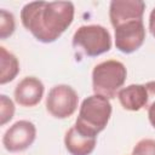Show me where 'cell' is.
Segmentation results:
<instances>
[{"label": "cell", "mask_w": 155, "mask_h": 155, "mask_svg": "<svg viewBox=\"0 0 155 155\" xmlns=\"http://www.w3.org/2000/svg\"><path fill=\"white\" fill-rule=\"evenodd\" d=\"M117 99L121 107L128 111H138L149 107V96L145 85L132 84L122 87L117 93Z\"/></svg>", "instance_id": "cell-10"}, {"label": "cell", "mask_w": 155, "mask_h": 155, "mask_svg": "<svg viewBox=\"0 0 155 155\" xmlns=\"http://www.w3.org/2000/svg\"><path fill=\"white\" fill-rule=\"evenodd\" d=\"M127 78V69L124 63L108 59L98 63L92 70V88L94 94L108 99L117 96Z\"/></svg>", "instance_id": "cell-3"}, {"label": "cell", "mask_w": 155, "mask_h": 155, "mask_svg": "<svg viewBox=\"0 0 155 155\" xmlns=\"http://www.w3.org/2000/svg\"><path fill=\"white\" fill-rule=\"evenodd\" d=\"M149 30H150L151 35L155 38V7L151 10V12L149 15Z\"/></svg>", "instance_id": "cell-18"}, {"label": "cell", "mask_w": 155, "mask_h": 155, "mask_svg": "<svg viewBox=\"0 0 155 155\" xmlns=\"http://www.w3.org/2000/svg\"><path fill=\"white\" fill-rule=\"evenodd\" d=\"M148 91V96H149V105L151 103L155 102V81H149L147 84H144ZM149 108V107H148Z\"/></svg>", "instance_id": "cell-16"}, {"label": "cell", "mask_w": 155, "mask_h": 155, "mask_svg": "<svg viewBox=\"0 0 155 155\" xmlns=\"http://www.w3.org/2000/svg\"><path fill=\"white\" fill-rule=\"evenodd\" d=\"M75 7L71 1H31L21 10L23 27L40 42H54L73 23Z\"/></svg>", "instance_id": "cell-1"}, {"label": "cell", "mask_w": 155, "mask_h": 155, "mask_svg": "<svg viewBox=\"0 0 155 155\" xmlns=\"http://www.w3.org/2000/svg\"><path fill=\"white\" fill-rule=\"evenodd\" d=\"M97 143V137L81 132L75 125L71 126L64 136V145L70 155H90Z\"/></svg>", "instance_id": "cell-11"}, {"label": "cell", "mask_w": 155, "mask_h": 155, "mask_svg": "<svg viewBox=\"0 0 155 155\" xmlns=\"http://www.w3.org/2000/svg\"><path fill=\"white\" fill-rule=\"evenodd\" d=\"M44 91L45 86L41 80L35 76H25L17 84L13 96L16 103H18L21 107L30 108L40 103Z\"/></svg>", "instance_id": "cell-9"}, {"label": "cell", "mask_w": 155, "mask_h": 155, "mask_svg": "<svg viewBox=\"0 0 155 155\" xmlns=\"http://www.w3.org/2000/svg\"><path fill=\"white\" fill-rule=\"evenodd\" d=\"M73 47L87 57H97L111 48V36L99 24L81 25L73 35Z\"/></svg>", "instance_id": "cell-4"}, {"label": "cell", "mask_w": 155, "mask_h": 155, "mask_svg": "<svg viewBox=\"0 0 155 155\" xmlns=\"http://www.w3.org/2000/svg\"><path fill=\"white\" fill-rule=\"evenodd\" d=\"M79 97L76 91L69 85L53 86L46 97V110L56 119H67L78 109Z\"/></svg>", "instance_id": "cell-5"}, {"label": "cell", "mask_w": 155, "mask_h": 155, "mask_svg": "<svg viewBox=\"0 0 155 155\" xmlns=\"http://www.w3.org/2000/svg\"><path fill=\"white\" fill-rule=\"evenodd\" d=\"M110 101L101 94H92L85 98L80 105L75 126L88 136L97 137L102 132L111 116Z\"/></svg>", "instance_id": "cell-2"}, {"label": "cell", "mask_w": 155, "mask_h": 155, "mask_svg": "<svg viewBox=\"0 0 155 155\" xmlns=\"http://www.w3.org/2000/svg\"><path fill=\"white\" fill-rule=\"evenodd\" d=\"M148 119H149V122L151 124V126L155 128V102L151 103L148 108Z\"/></svg>", "instance_id": "cell-17"}, {"label": "cell", "mask_w": 155, "mask_h": 155, "mask_svg": "<svg viewBox=\"0 0 155 155\" xmlns=\"http://www.w3.org/2000/svg\"><path fill=\"white\" fill-rule=\"evenodd\" d=\"M132 155H155V139H140L134 145Z\"/></svg>", "instance_id": "cell-15"}, {"label": "cell", "mask_w": 155, "mask_h": 155, "mask_svg": "<svg viewBox=\"0 0 155 155\" xmlns=\"http://www.w3.org/2000/svg\"><path fill=\"white\" fill-rule=\"evenodd\" d=\"M145 2L142 0H113L109 5V19L115 28L130 21H143Z\"/></svg>", "instance_id": "cell-8"}, {"label": "cell", "mask_w": 155, "mask_h": 155, "mask_svg": "<svg viewBox=\"0 0 155 155\" xmlns=\"http://www.w3.org/2000/svg\"><path fill=\"white\" fill-rule=\"evenodd\" d=\"M15 115V104L13 102L6 96L1 94L0 96V125L4 126L8 121L12 120Z\"/></svg>", "instance_id": "cell-14"}, {"label": "cell", "mask_w": 155, "mask_h": 155, "mask_svg": "<svg viewBox=\"0 0 155 155\" xmlns=\"http://www.w3.org/2000/svg\"><path fill=\"white\" fill-rule=\"evenodd\" d=\"M115 46L122 53H132L140 48L145 40V27L143 21H130L114 28Z\"/></svg>", "instance_id": "cell-7"}, {"label": "cell", "mask_w": 155, "mask_h": 155, "mask_svg": "<svg viewBox=\"0 0 155 155\" xmlns=\"http://www.w3.org/2000/svg\"><path fill=\"white\" fill-rule=\"evenodd\" d=\"M16 29V22H15V16L6 11V10H0V38L1 40L7 39L15 33Z\"/></svg>", "instance_id": "cell-13"}, {"label": "cell", "mask_w": 155, "mask_h": 155, "mask_svg": "<svg viewBox=\"0 0 155 155\" xmlns=\"http://www.w3.org/2000/svg\"><path fill=\"white\" fill-rule=\"evenodd\" d=\"M0 67H1V74H0L1 85L11 82L19 73V62L17 57L13 53L8 52L4 46L0 47Z\"/></svg>", "instance_id": "cell-12"}, {"label": "cell", "mask_w": 155, "mask_h": 155, "mask_svg": "<svg viewBox=\"0 0 155 155\" xmlns=\"http://www.w3.org/2000/svg\"><path fill=\"white\" fill-rule=\"evenodd\" d=\"M36 138V127L28 120H19L7 128L2 137V145L10 153L28 149Z\"/></svg>", "instance_id": "cell-6"}]
</instances>
